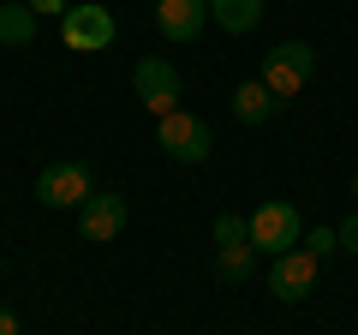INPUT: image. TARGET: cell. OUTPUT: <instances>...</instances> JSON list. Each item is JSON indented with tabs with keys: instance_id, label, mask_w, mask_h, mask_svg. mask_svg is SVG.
Listing matches in <instances>:
<instances>
[{
	"instance_id": "cell-1",
	"label": "cell",
	"mask_w": 358,
	"mask_h": 335,
	"mask_svg": "<svg viewBox=\"0 0 358 335\" xmlns=\"http://www.w3.org/2000/svg\"><path fill=\"white\" fill-rule=\"evenodd\" d=\"M305 245V228H299V204L287 198H268V204L251 210V252H268V258H287Z\"/></svg>"
},
{
	"instance_id": "cell-2",
	"label": "cell",
	"mask_w": 358,
	"mask_h": 335,
	"mask_svg": "<svg viewBox=\"0 0 358 335\" xmlns=\"http://www.w3.org/2000/svg\"><path fill=\"white\" fill-rule=\"evenodd\" d=\"M155 144H162V156H173V162H209V150H215V132H209L203 114H185V108H173V114L155 120Z\"/></svg>"
},
{
	"instance_id": "cell-3",
	"label": "cell",
	"mask_w": 358,
	"mask_h": 335,
	"mask_svg": "<svg viewBox=\"0 0 358 335\" xmlns=\"http://www.w3.org/2000/svg\"><path fill=\"white\" fill-rule=\"evenodd\" d=\"M310 72H317V48H310V42H281V48L263 54V84L281 96V102L305 90Z\"/></svg>"
},
{
	"instance_id": "cell-4",
	"label": "cell",
	"mask_w": 358,
	"mask_h": 335,
	"mask_svg": "<svg viewBox=\"0 0 358 335\" xmlns=\"http://www.w3.org/2000/svg\"><path fill=\"white\" fill-rule=\"evenodd\" d=\"M90 192H96V180H90L84 162H54L36 174V204L42 210H84Z\"/></svg>"
},
{
	"instance_id": "cell-5",
	"label": "cell",
	"mask_w": 358,
	"mask_h": 335,
	"mask_svg": "<svg viewBox=\"0 0 358 335\" xmlns=\"http://www.w3.org/2000/svg\"><path fill=\"white\" fill-rule=\"evenodd\" d=\"M131 90H138V102L150 108L155 120L173 114V108H179V72H173V60H162V54H143V60L131 66Z\"/></svg>"
},
{
	"instance_id": "cell-6",
	"label": "cell",
	"mask_w": 358,
	"mask_h": 335,
	"mask_svg": "<svg viewBox=\"0 0 358 335\" xmlns=\"http://www.w3.org/2000/svg\"><path fill=\"white\" fill-rule=\"evenodd\" d=\"M114 13H108V6H96V0H78L72 13L60 18V36H66V48L72 54H96V48H108V42H114Z\"/></svg>"
},
{
	"instance_id": "cell-7",
	"label": "cell",
	"mask_w": 358,
	"mask_h": 335,
	"mask_svg": "<svg viewBox=\"0 0 358 335\" xmlns=\"http://www.w3.org/2000/svg\"><path fill=\"white\" fill-rule=\"evenodd\" d=\"M126 198L120 192H90V204L78 210V240H90V245H108V240H120L126 233Z\"/></svg>"
},
{
	"instance_id": "cell-8",
	"label": "cell",
	"mask_w": 358,
	"mask_h": 335,
	"mask_svg": "<svg viewBox=\"0 0 358 335\" xmlns=\"http://www.w3.org/2000/svg\"><path fill=\"white\" fill-rule=\"evenodd\" d=\"M310 287H317V258H310L305 245L287 252V258H275V270H268V294L281 299V306H299Z\"/></svg>"
},
{
	"instance_id": "cell-9",
	"label": "cell",
	"mask_w": 358,
	"mask_h": 335,
	"mask_svg": "<svg viewBox=\"0 0 358 335\" xmlns=\"http://www.w3.org/2000/svg\"><path fill=\"white\" fill-rule=\"evenodd\" d=\"M209 25V0H155V30L167 42H197Z\"/></svg>"
},
{
	"instance_id": "cell-10",
	"label": "cell",
	"mask_w": 358,
	"mask_h": 335,
	"mask_svg": "<svg viewBox=\"0 0 358 335\" xmlns=\"http://www.w3.org/2000/svg\"><path fill=\"white\" fill-rule=\"evenodd\" d=\"M209 18H215L227 36H251L263 25V0H209Z\"/></svg>"
},
{
	"instance_id": "cell-11",
	"label": "cell",
	"mask_w": 358,
	"mask_h": 335,
	"mask_svg": "<svg viewBox=\"0 0 358 335\" xmlns=\"http://www.w3.org/2000/svg\"><path fill=\"white\" fill-rule=\"evenodd\" d=\"M275 108H281V96L268 90L263 78H257V84H251V78H245L239 90H233V114H239V120H245V126H263V120H268V114H275Z\"/></svg>"
},
{
	"instance_id": "cell-12",
	"label": "cell",
	"mask_w": 358,
	"mask_h": 335,
	"mask_svg": "<svg viewBox=\"0 0 358 335\" xmlns=\"http://www.w3.org/2000/svg\"><path fill=\"white\" fill-rule=\"evenodd\" d=\"M0 42L6 48H30L36 42V13H30L24 0H6L0 6Z\"/></svg>"
},
{
	"instance_id": "cell-13",
	"label": "cell",
	"mask_w": 358,
	"mask_h": 335,
	"mask_svg": "<svg viewBox=\"0 0 358 335\" xmlns=\"http://www.w3.org/2000/svg\"><path fill=\"white\" fill-rule=\"evenodd\" d=\"M251 245H221V258H215V270H221V282H251Z\"/></svg>"
},
{
	"instance_id": "cell-14",
	"label": "cell",
	"mask_w": 358,
	"mask_h": 335,
	"mask_svg": "<svg viewBox=\"0 0 358 335\" xmlns=\"http://www.w3.org/2000/svg\"><path fill=\"white\" fill-rule=\"evenodd\" d=\"M215 245H251V221L245 216H215Z\"/></svg>"
},
{
	"instance_id": "cell-15",
	"label": "cell",
	"mask_w": 358,
	"mask_h": 335,
	"mask_svg": "<svg viewBox=\"0 0 358 335\" xmlns=\"http://www.w3.org/2000/svg\"><path fill=\"white\" fill-rule=\"evenodd\" d=\"M334 245H341V233H334V228H305V252H310V258H329V252H334Z\"/></svg>"
},
{
	"instance_id": "cell-16",
	"label": "cell",
	"mask_w": 358,
	"mask_h": 335,
	"mask_svg": "<svg viewBox=\"0 0 358 335\" xmlns=\"http://www.w3.org/2000/svg\"><path fill=\"white\" fill-rule=\"evenodd\" d=\"M24 6H30V13H36V18H66V13H72L66 0H24Z\"/></svg>"
},
{
	"instance_id": "cell-17",
	"label": "cell",
	"mask_w": 358,
	"mask_h": 335,
	"mask_svg": "<svg viewBox=\"0 0 358 335\" xmlns=\"http://www.w3.org/2000/svg\"><path fill=\"white\" fill-rule=\"evenodd\" d=\"M334 233H341V245L358 258V216H346V228H334Z\"/></svg>"
},
{
	"instance_id": "cell-18",
	"label": "cell",
	"mask_w": 358,
	"mask_h": 335,
	"mask_svg": "<svg viewBox=\"0 0 358 335\" xmlns=\"http://www.w3.org/2000/svg\"><path fill=\"white\" fill-rule=\"evenodd\" d=\"M0 335H18V317H13V311H0Z\"/></svg>"
},
{
	"instance_id": "cell-19",
	"label": "cell",
	"mask_w": 358,
	"mask_h": 335,
	"mask_svg": "<svg viewBox=\"0 0 358 335\" xmlns=\"http://www.w3.org/2000/svg\"><path fill=\"white\" fill-rule=\"evenodd\" d=\"M352 192H358V174H352Z\"/></svg>"
}]
</instances>
